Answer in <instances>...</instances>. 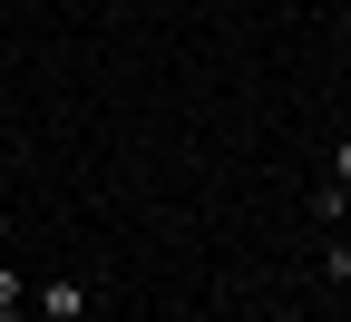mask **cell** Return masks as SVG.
Returning a JSON list of instances; mask_svg holds the SVG:
<instances>
[{
    "mask_svg": "<svg viewBox=\"0 0 351 322\" xmlns=\"http://www.w3.org/2000/svg\"><path fill=\"white\" fill-rule=\"evenodd\" d=\"M10 322H39V312H10Z\"/></svg>",
    "mask_w": 351,
    "mask_h": 322,
    "instance_id": "cell-5",
    "label": "cell"
},
{
    "mask_svg": "<svg viewBox=\"0 0 351 322\" xmlns=\"http://www.w3.org/2000/svg\"><path fill=\"white\" fill-rule=\"evenodd\" d=\"M10 312H20V273L0 264V322H10Z\"/></svg>",
    "mask_w": 351,
    "mask_h": 322,
    "instance_id": "cell-3",
    "label": "cell"
},
{
    "mask_svg": "<svg viewBox=\"0 0 351 322\" xmlns=\"http://www.w3.org/2000/svg\"><path fill=\"white\" fill-rule=\"evenodd\" d=\"M322 273H332L341 293H351V244H322Z\"/></svg>",
    "mask_w": 351,
    "mask_h": 322,
    "instance_id": "cell-2",
    "label": "cell"
},
{
    "mask_svg": "<svg viewBox=\"0 0 351 322\" xmlns=\"http://www.w3.org/2000/svg\"><path fill=\"white\" fill-rule=\"evenodd\" d=\"M29 312L39 322H88V284H78V273H49V284L29 293Z\"/></svg>",
    "mask_w": 351,
    "mask_h": 322,
    "instance_id": "cell-1",
    "label": "cell"
},
{
    "mask_svg": "<svg viewBox=\"0 0 351 322\" xmlns=\"http://www.w3.org/2000/svg\"><path fill=\"white\" fill-rule=\"evenodd\" d=\"M332 186L351 196V137H341V147H332Z\"/></svg>",
    "mask_w": 351,
    "mask_h": 322,
    "instance_id": "cell-4",
    "label": "cell"
}]
</instances>
